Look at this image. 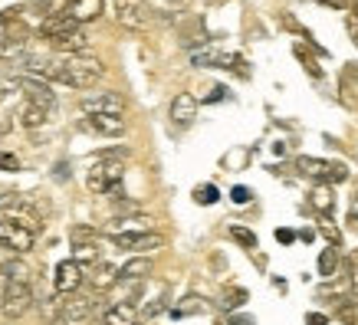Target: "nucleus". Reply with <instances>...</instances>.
<instances>
[{
    "mask_svg": "<svg viewBox=\"0 0 358 325\" xmlns=\"http://www.w3.org/2000/svg\"><path fill=\"white\" fill-rule=\"evenodd\" d=\"M352 10H355V20H358V0H355V3H352Z\"/></svg>",
    "mask_w": 358,
    "mask_h": 325,
    "instance_id": "nucleus-45",
    "label": "nucleus"
},
{
    "mask_svg": "<svg viewBox=\"0 0 358 325\" xmlns=\"http://www.w3.org/2000/svg\"><path fill=\"white\" fill-rule=\"evenodd\" d=\"M230 197H234V204H250V191L247 187H234V191H230Z\"/></svg>",
    "mask_w": 358,
    "mask_h": 325,
    "instance_id": "nucleus-33",
    "label": "nucleus"
},
{
    "mask_svg": "<svg viewBox=\"0 0 358 325\" xmlns=\"http://www.w3.org/2000/svg\"><path fill=\"white\" fill-rule=\"evenodd\" d=\"M73 247H86V243H96V230H89V227H76L73 233Z\"/></svg>",
    "mask_w": 358,
    "mask_h": 325,
    "instance_id": "nucleus-29",
    "label": "nucleus"
},
{
    "mask_svg": "<svg viewBox=\"0 0 358 325\" xmlns=\"http://www.w3.org/2000/svg\"><path fill=\"white\" fill-rule=\"evenodd\" d=\"M0 276H3V280H13V282H30V266L20 260H10L0 266Z\"/></svg>",
    "mask_w": 358,
    "mask_h": 325,
    "instance_id": "nucleus-23",
    "label": "nucleus"
},
{
    "mask_svg": "<svg viewBox=\"0 0 358 325\" xmlns=\"http://www.w3.org/2000/svg\"><path fill=\"white\" fill-rule=\"evenodd\" d=\"M86 131H96V135H106V138H115V135H125V119L122 115H89L83 122Z\"/></svg>",
    "mask_w": 358,
    "mask_h": 325,
    "instance_id": "nucleus-12",
    "label": "nucleus"
},
{
    "mask_svg": "<svg viewBox=\"0 0 358 325\" xmlns=\"http://www.w3.org/2000/svg\"><path fill=\"white\" fill-rule=\"evenodd\" d=\"M243 303H247V289H227L224 299H220L224 309H237V305H243Z\"/></svg>",
    "mask_w": 358,
    "mask_h": 325,
    "instance_id": "nucleus-28",
    "label": "nucleus"
},
{
    "mask_svg": "<svg viewBox=\"0 0 358 325\" xmlns=\"http://www.w3.org/2000/svg\"><path fill=\"white\" fill-rule=\"evenodd\" d=\"M17 119H20L23 129H40V125H46V119H50V112L40 106H33V102H23L20 112H17Z\"/></svg>",
    "mask_w": 358,
    "mask_h": 325,
    "instance_id": "nucleus-21",
    "label": "nucleus"
},
{
    "mask_svg": "<svg viewBox=\"0 0 358 325\" xmlns=\"http://www.w3.org/2000/svg\"><path fill=\"white\" fill-rule=\"evenodd\" d=\"M230 240H237L240 247H247V250H257V233L247 227H240V224H234L230 227Z\"/></svg>",
    "mask_w": 358,
    "mask_h": 325,
    "instance_id": "nucleus-25",
    "label": "nucleus"
},
{
    "mask_svg": "<svg viewBox=\"0 0 358 325\" xmlns=\"http://www.w3.org/2000/svg\"><path fill=\"white\" fill-rule=\"evenodd\" d=\"M112 240H115V247L119 250H131V253L158 250L164 243V237L162 233H155V230H119Z\"/></svg>",
    "mask_w": 358,
    "mask_h": 325,
    "instance_id": "nucleus-6",
    "label": "nucleus"
},
{
    "mask_svg": "<svg viewBox=\"0 0 358 325\" xmlns=\"http://www.w3.org/2000/svg\"><path fill=\"white\" fill-rule=\"evenodd\" d=\"M319 233H322L332 247H338V243H342V233H338V227L332 224V217H322V220H319Z\"/></svg>",
    "mask_w": 358,
    "mask_h": 325,
    "instance_id": "nucleus-26",
    "label": "nucleus"
},
{
    "mask_svg": "<svg viewBox=\"0 0 358 325\" xmlns=\"http://www.w3.org/2000/svg\"><path fill=\"white\" fill-rule=\"evenodd\" d=\"M345 27H348V33H352V43L358 46V20H355V17H348Z\"/></svg>",
    "mask_w": 358,
    "mask_h": 325,
    "instance_id": "nucleus-38",
    "label": "nucleus"
},
{
    "mask_svg": "<svg viewBox=\"0 0 358 325\" xmlns=\"http://www.w3.org/2000/svg\"><path fill=\"white\" fill-rule=\"evenodd\" d=\"M92 309H96V303L89 296H76V293L63 296V322H83V319L92 315Z\"/></svg>",
    "mask_w": 358,
    "mask_h": 325,
    "instance_id": "nucleus-14",
    "label": "nucleus"
},
{
    "mask_svg": "<svg viewBox=\"0 0 358 325\" xmlns=\"http://www.w3.org/2000/svg\"><path fill=\"white\" fill-rule=\"evenodd\" d=\"M0 171H20L17 154H10V152H3V148H0Z\"/></svg>",
    "mask_w": 358,
    "mask_h": 325,
    "instance_id": "nucleus-31",
    "label": "nucleus"
},
{
    "mask_svg": "<svg viewBox=\"0 0 358 325\" xmlns=\"http://www.w3.org/2000/svg\"><path fill=\"white\" fill-rule=\"evenodd\" d=\"M79 106H83L86 115H122L125 112V99L119 92H96V96H86Z\"/></svg>",
    "mask_w": 358,
    "mask_h": 325,
    "instance_id": "nucleus-8",
    "label": "nucleus"
},
{
    "mask_svg": "<svg viewBox=\"0 0 358 325\" xmlns=\"http://www.w3.org/2000/svg\"><path fill=\"white\" fill-rule=\"evenodd\" d=\"M89 282H92L96 293H102V289H109V286L119 282V270H115L112 263H99L96 270H92V276H89Z\"/></svg>",
    "mask_w": 358,
    "mask_h": 325,
    "instance_id": "nucleus-20",
    "label": "nucleus"
},
{
    "mask_svg": "<svg viewBox=\"0 0 358 325\" xmlns=\"http://www.w3.org/2000/svg\"><path fill=\"white\" fill-rule=\"evenodd\" d=\"M296 168H299V174H306V178H315L319 185H338V181L348 178L345 164H329V161H322V158H309V154H303V158L296 161Z\"/></svg>",
    "mask_w": 358,
    "mask_h": 325,
    "instance_id": "nucleus-3",
    "label": "nucleus"
},
{
    "mask_svg": "<svg viewBox=\"0 0 358 325\" xmlns=\"http://www.w3.org/2000/svg\"><path fill=\"white\" fill-rule=\"evenodd\" d=\"M162 309H164V303H162V299H155V303L148 305V309H145V319H152V315H158Z\"/></svg>",
    "mask_w": 358,
    "mask_h": 325,
    "instance_id": "nucleus-36",
    "label": "nucleus"
},
{
    "mask_svg": "<svg viewBox=\"0 0 358 325\" xmlns=\"http://www.w3.org/2000/svg\"><path fill=\"white\" fill-rule=\"evenodd\" d=\"M33 233L30 230L17 227L13 220H7V217H0V247L13 250V253H30L33 250Z\"/></svg>",
    "mask_w": 358,
    "mask_h": 325,
    "instance_id": "nucleus-9",
    "label": "nucleus"
},
{
    "mask_svg": "<svg viewBox=\"0 0 358 325\" xmlns=\"http://www.w3.org/2000/svg\"><path fill=\"white\" fill-rule=\"evenodd\" d=\"M230 59H234V56L220 53V50H194V56H191L194 66H230Z\"/></svg>",
    "mask_w": 358,
    "mask_h": 325,
    "instance_id": "nucleus-22",
    "label": "nucleus"
},
{
    "mask_svg": "<svg viewBox=\"0 0 358 325\" xmlns=\"http://www.w3.org/2000/svg\"><path fill=\"white\" fill-rule=\"evenodd\" d=\"M73 30H79L76 23L69 20L66 13H56V17H46L43 23H40V33H43L46 40H53V36H63V33H73Z\"/></svg>",
    "mask_w": 358,
    "mask_h": 325,
    "instance_id": "nucleus-18",
    "label": "nucleus"
},
{
    "mask_svg": "<svg viewBox=\"0 0 358 325\" xmlns=\"http://www.w3.org/2000/svg\"><path fill=\"white\" fill-rule=\"evenodd\" d=\"M217 325H220V322H217Z\"/></svg>",
    "mask_w": 358,
    "mask_h": 325,
    "instance_id": "nucleus-47",
    "label": "nucleus"
},
{
    "mask_svg": "<svg viewBox=\"0 0 358 325\" xmlns=\"http://www.w3.org/2000/svg\"><path fill=\"white\" fill-rule=\"evenodd\" d=\"M102 10H106V0H69L63 13L79 27V23L99 20V17H102Z\"/></svg>",
    "mask_w": 358,
    "mask_h": 325,
    "instance_id": "nucleus-11",
    "label": "nucleus"
},
{
    "mask_svg": "<svg viewBox=\"0 0 358 325\" xmlns=\"http://www.w3.org/2000/svg\"><path fill=\"white\" fill-rule=\"evenodd\" d=\"M217 187H214V185H204V187H197V191H194V201H197V204H214V201H217Z\"/></svg>",
    "mask_w": 358,
    "mask_h": 325,
    "instance_id": "nucleus-30",
    "label": "nucleus"
},
{
    "mask_svg": "<svg viewBox=\"0 0 358 325\" xmlns=\"http://www.w3.org/2000/svg\"><path fill=\"white\" fill-rule=\"evenodd\" d=\"M17 89H20L23 96H27V102H33V106H40V108H50L56 106V92L50 89V82H43V79H36V76H17Z\"/></svg>",
    "mask_w": 358,
    "mask_h": 325,
    "instance_id": "nucleus-7",
    "label": "nucleus"
},
{
    "mask_svg": "<svg viewBox=\"0 0 358 325\" xmlns=\"http://www.w3.org/2000/svg\"><path fill=\"white\" fill-rule=\"evenodd\" d=\"M348 220H352V224H355V220H358V194H355V201H352V210H348Z\"/></svg>",
    "mask_w": 358,
    "mask_h": 325,
    "instance_id": "nucleus-42",
    "label": "nucleus"
},
{
    "mask_svg": "<svg viewBox=\"0 0 358 325\" xmlns=\"http://www.w3.org/2000/svg\"><path fill=\"white\" fill-rule=\"evenodd\" d=\"M276 240H280V243H293L296 233L293 230H276Z\"/></svg>",
    "mask_w": 358,
    "mask_h": 325,
    "instance_id": "nucleus-40",
    "label": "nucleus"
},
{
    "mask_svg": "<svg viewBox=\"0 0 358 325\" xmlns=\"http://www.w3.org/2000/svg\"><path fill=\"white\" fill-rule=\"evenodd\" d=\"M220 96H224V89H220V86H217V89H210V96H207V102H217Z\"/></svg>",
    "mask_w": 358,
    "mask_h": 325,
    "instance_id": "nucleus-43",
    "label": "nucleus"
},
{
    "mask_svg": "<svg viewBox=\"0 0 358 325\" xmlns=\"http://www.w3.org/2000/svg\"><path fill=\"white\" fill-rule=\"evenodd\" d=\"M148 276H152V260L148 257H135V260H129L119 270V280H125V282H141V280H148Z\"/></svg>",
    "mask_w": 358,
    "mask_h": 325,
    "instance_id": "nucleus-17",
    "label": "nucleus"
},
{
    "mask_svg": "<svg viewBox=\"0 0 358 325\" xmlns=\"http://www.w3.org/2000/svg\"><path fill=\"white\" fill-rule=\"evenodd\" d=\"M171 119L178 122V125H191V122L197 119V99L191 96V92H178V96L171 99Z\"/></svg>",
    "mask_w": 358,
    "mask_h": 325,
    "instance_id": "nucleus-15",
    "label": "nucleus"
},
{
    "mask_svg": "<svg viewBox=\"0 0 358 325\" xmlns=\"http://www.w3.org/2000/svg\"><path fill=\"white\" fill-rule=\"evenodd\" d=\"M56 53H66V56H86L89 53V36L83 30H73V33H63V36H53L50 40Z\"/></svg>",
    "mask_w": 358,
    "mask_h": 325,
    "instance_id": "nucleus-13",
    "label": "nucleus"
},
{
    "mask_svg": "<svg viewBox=\"0 0 358 325\" xmlns=\"http://www.w3.org/2000/svg\"><path fill=\"white\" fill-rule=\"evenodd\" d=\"M296 56H299V59H303V66H306V69H309V73H313V76H319V66H315L313 59H309V56L303 53V46H296Z\"/></svg>",
    "mask_w": 358,
    "mask_h": 325,
    "instance_id": "nucleus-34",
    "label": "nucleus"
},
{
    "mask_svg": "<svg viewBox=\"0 0 358 325\" xmlns=\"http://www.w3.org/2000/svg\"><path fill=\"white\" fill-rule=\"evenodd\" d=\"M309 204H313L322 217L332 214V207H336V191H332V185H315L313 194H309Z\"/></svg>",
    "mask_w": 358,
    "mask_h": 325,
    "instance_id": "nucleus-19",
    "label": "nucleus"
},
{
    "mask_svg": "<svg viewBox=\"0 0 358 325\" xmlns=\"http://www.w3.org/2000/svg\"><path fill=\"white\" fill-rule=\"evenodd\" d=\"M122 178H125V164L122 161H99L92 171H89L86 185L92 194H109L112 187L122 185Z\"/></svg>",
    "mask_w": 358,
    "mask_h": 325,
    "instance_id": "nucleus-4",
    "label": "nucleus"
},
{
    "mask_svg": "<svg viewBox=\"0 0 358 325\" xmlns=\"http://www.w3.org/2000/svg\"><path fill=\"white\" fill-rule=\"evenodd\" d=\"M13 92H20V89H17V79H13V76H0V102H3L7 96H13Z\"/></svg>",
    "mask_w": 358,
    "mask_h": 325,
    "instance_id": "nucleus-32",
    "label": "nucleus"
},
{
    "mask_svg": "<svg viewBox=\"0 0 358 325\" xmlns=\"http://www.w3.org/2000/svg\"><path fill=\"white\" fill-rule=\"evenodd\" d=\"M115 20L125 30H148L152 27V7L145 0H115Z\"/></svg>",
    "mask_w": 358,
    "mask_h": 325,
    "instance_id": "nucleus-5",
    "label": "nucleus"
},
{
    "mask_svg": "<svg viewBox=\"0 0 358 325\" xmlns=\"http://www.w3.org/2000/svg\"><path fill=\"white\" fill-rule=\"evenodd\" d=\"M230 325H253V319H247V315H234V319H230Z\"/></svg>",
    "mask_w": 358,
    "mask_h": 325,
    "instance_id": "nucleus-41",
    "label": "nucleus"
},
{
    "mask_svg": "<svg viewBox=\"0 0 358 325\" xmlns=\"http://www.w3.org/2000/svg\"><path fill=\"white\" fill-rule=\"evenodd\" d=\"M336 266H338V253H336V247H329V250H322L319 253V276H336Z\"/></svg>",
    "mask_w": 358,
    "mask_h": 325,
    "instance_id": "nucleus-24",
    "label": "nucleus"
},
{
    "mask_svg": "<svg viewBox=\"0 0 358 325\" xmlns=\"http://www.w3.org/2000/svg\"><path fill=\"white\" fill-rule=\"evenodd\" d=\"M322 7H332V10H345L348 7V0H319Z\"/></svg>",
    "mask_w": 358,
    "mask_h": 325,
    "instance_id": "nucleus-35",
    "label": "nucleus"
},
{
    "mask_svg": "<svg viewBox=\"0 0 358 325\" xmlns=\"http://www.w3.org/2000/svg\"><path fill=\"white\" fill-rule=\"evenodd\" d=\"M83 280H86V270H83L76 260H63L59 266H56L53 286H56V293L59 296H69V293H76L79 286H83Z\"/></svg>",
    "mask_w": 358,
    "mask_h": 325,
    "instance_id": "nucleus-10",
    "label": "nucleus"
},
{
    "mask_svg": "<svg viewBox=\"0 0 358 325\" xmlns=\"http://www.w3.org/2000/svg\"><path fill=\"white\" fill-rule=\"evenodd\" d=\"M10 131V122H0V135H7Z\"/></svg>",
    "mask_w": 358,
    "mask_h": 325,
    "instance_id": "nucleus-44",
    "label": "nucleus"
},
{
    "mask_svg": "<svg viewBox=\"0 0 358 325\" xmlns=\"http://www.w3.org/2000/svg\"><path fill=\"white\" fill-rule=\"evenodd\" d=\"M191 312H207V303L201 299V296H187L185 305L174 309V315H191Z\"/></svg>",
    "mask_w": 358,
    "mask_h": 325,
    "instance_id": "nucleus-27",
    "label": "nucleus"
},
{
    "mask_svg": "<svg viewBox=\"0 0 358 325\" xmlns=\"http://www.w3.org/2000/svg\"><path fill=\"white\" fill-rule=\"evenodd\" d=\"M0 210H3V217L13 220L17 227L30 230L33 237L40 233V227H43V220H46L43 201L33 194H3L0 197Z\"/></svg>",
    "mask_w": 358,
    "mask_h": 325,
    "instance_id": "nucleus-1",
    "label": "nucleus"
},
{
    "mask_svg": "<svg viewBox=\"0 0 358 325\" xmlns=\"http://www.w3.org/2000/svg\"><path fill=\"white\" fill-rule=\"evenodd\" d=\"M306 322H309V325H329V319H326V315H319V312H309V315H306Z\"/></svg>",
    "mask_w": 358,
    "mask_h": 325,
    "instance_id": "nucleus-37",
    "label": "nucleus"
},
{
    "mask_svg": "<svg viewBox=\"0 0 358 325\" xmlns=\"http://www.w3.org/2000/svg\"><path fill=\"white\" fill-rule=\"evenodd\" d=\"M348 289H352V296L358 299V266L352 270V276H348Z\"/></svg>",
    "mask_w": 358,
    "mask_h": 325,
    "instance_id": "nucleus-39",
    "label": "nucleus"
},
{
    "mask_svg": "<svg viewBox=\"0 0 358 325\" xmlns=\"http://www.w3.org/2000/svg\"><path fill=\"white\" fill-rule=\"evenodd\" d=\"M135 322H138V312H135L131 303H115L102 315V325H135Z\"/></svg>",
    "mask_w": 358,
    "mask_h": 325,
    "instance_id": "nucleus-16",
    "label": "nucleus"
},
{
    "mask_svg": "<svg viewBox=\"0 0 358 325\" xmlns=\"http://www.w3.org/2000/svg\"><path fill=\"white\" fill-rule=\"evenodd\" d=\"M33 305V289L30 282H13L0 276V312L3 319H20L30 312Z\"/></svg>",
    "mask_w": 358,
    "mask_h": 325,
    "instance_id": "nucleus-2",
    "label": "nucleus"
},
{
    "mask_svg": "<svg viewBox=\"0 0 358 325\" xmlns=\"http://www.w3.org/2000/svg\"><path fill=\"white\" fill-rule=\"evenodd\" d=\"M135 325H138V322H135Z\"/></svg>",
    "mask_w": 358,
    "mask_h": 325,
    "instance_id": "nucleus-46",
    "label": "nucleus"
}]
</instances>
